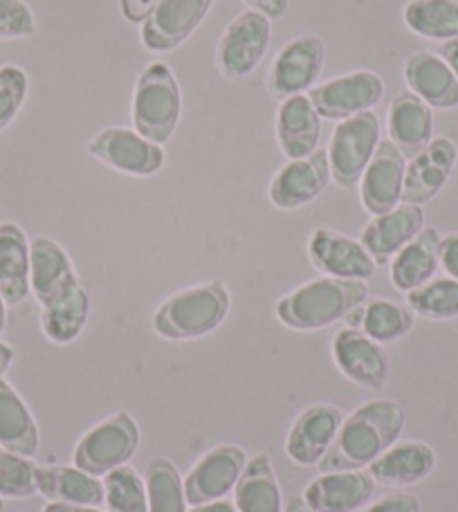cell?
<instances>
[{
    "mask_svg": "<svg viewBox=\"0 0 458 512\" xmlns=\"http://www.w3.org/2000/svg\"><path fill=\"white\" fill-rule=\"evenodd\" d=\"M405 409L400 402L382 398L364 402L342 420L331 450L319 461L322 472L362 470L400 441L405 429Z\"/></svg>",
    "mask_w": 458,
    "mask_h": 512,
    "instance_id": "obj_1",
    "label": "cell"
},
{
    "mask_svg": "<svg viewBox=\"0 0 458 512\" xmlns=\"http://www.w3.org/2000/svg\"><path fill=\"white\" fill-rule=\"evenodd\" d=\"M369 299L366 281L319 277L279 299L277 317L292 331H322L348 317Z\"/></svg>",
    "mask_w": 458,
    "mask_h": 512,
    "instance_id": "obj_2",
    "label": "cell"
},
{
    "mask_svg": "<svg viewBox=\"0 0 458 512\" xmlns=\"http://www.w3.org/2000/svg\"><path fill=\"white\" fill-rule=\"evenodd\" d=\"M229 290L223 281H205L173 292L155 310L153 328L164 340L187 342L214 333L229 315Z\"/></svg>",
    "mask_w": 458,
    "mask_h": 512,
    "instance_id": "obj_3",
    "label": "cell"
},
{
    "mask_svg": "<svg viewBox=\"0 0 458 512\" xmlns=\"http://www.w3.org/2000/svg\"><path fill=\"white\" fill-rule=\"evenodd\" d=\"M182 120V88L173 70L162 61L146 63L137 75L131 97L133 128L146 140L164 146Z\"/></svg>",
    "mask_w": 458,
    "mask_h": 512,
    "instance_id": "obj_4",
    "label": "cell"
},
{
    "mask_svg": "<svg viewBox=\"0 0 458 512\" xmlns=\"http://www.w3.org/2000/svg\"><path fill=\"white\" fill-rule=\"evenodd\" d=\"M380 142L382 122L375 111L337 122L326 149L331 176L337 185L348 191L360 185L362 173L369 167Z\"/></svg>",
    "mask_w": 458,
    "mask_h": 512,
    "instance_id": "obj_5",
    "label": "cell"
},
{
    "mask_svg": "<svg viewBox=\"0 0 458 512\" xmlns=\"http://www.w3.org/2000/svg\"><path fill=\"white\" fill-rule=\"evenodd\" d=\"M326 66V43L313 32L292 36L272 59L265 88L270 97L283 102L295 95H306L317 86Z\"/></svg>",
    "mask_w": 458,
    "mask_h": 512,
    "instance_id": "obj_6",
    "label": "cell"
},
{
    "mask_svg": "<svg viewBox=\"0 0 458 512\" xmlns=\"http://www.w3.org/2000/svg\"><path fill=\"white\" fill-rule=\"evenodd\" d=\"M137 447H140V427L131 414L119 411L79 438L72 459L75 468L93 477H106L108 472L126 465Z\"/></svg>",
    "mask_w": 458,
    "mask_h": 512,
    "instance_id": "obj_7",
    "label": "cell"
},
{
    "mask_svg": "<svg viewBox=\"0 0 458 512\" xmlns=\"http://www.w3.org/2000/svg\"><path fill=\"white\" fill-rule=\"evenodd\" d=\"M272 43V21L245 9L229 21L216 43V68L229 81H243L261 66Z\"/></svg>",
    "mask_w": 458,
    "mask_h": 512,
    "instance_id": "obj_8",
    "label": "cell"
},
{
    "mask_svg": "<svg viewBox=\"0 0 458 512\" xmlns=\"http://www.w3.org/2000/svg\"><path fill=\"white\" fill-rule=\"evenodd\" d=\"M88 153L104 167L133 178H151L167 164L164 146L146 140L135 128L108 126L88 142Z\"/></svg>",
    "mask_w": 458,
    "mask_h": 512,
    "instance_id": "obj_9",
    "label": "cell"
},
{
    "mask_svg": "<svg viewBox=\"0 0 458 512\" xmlns=\"http://www.w3.org/2000/svg\"><path fill=\"white\" fill-rule=\"evenodd\" d=\"M384 93H387V84L378 72L353 70L315 86L308 97L322 120L342 122L348 117L375 111Z\"/></svg>",
    "mask_w": 458,
    "mask_h": 512,
    "instance_id": "obj_10",
    "label": "cell"
},
{
    "mask_svg": "<svg viewBox=\"0 0 458 512\" xmlns=\"http://www.w3.org/2000/svg\"><path fill=\"white\" fill-rule=\"evenodd\" d=\"M216 0H158L140 27V41L149 52L169 54L185 45L212 12Z\"/></svg>",
    "mask_w": 458,
    "mask_h": 512,
    "instance_id": "obj_11",
    "label": "cell"
},
{
    "mask_svg": "<svg viewBox=\"0 0 458 512\" xmlns=\"http://www.w3.org/2000/svg\"><path fill=\"white\" fill-rule=\"evenodd\" d=\"M308 259L324 277L348 279V281H369L378 263L366 252L360 239L340 234L328 227H317L308 239Z\"/></svg>",
    "mask_w": 458,
    "mask_h": 512,
    "instance_id": "obj_12",
    "label": "cell"
},
{
    "mask_svg": "<svg viewBox=\"0 0 458 512\" xmlns=\"http://www.w3.org/2000/svg\"><path fill=\"white\" fill-rule=\"evenodd\" d=\"M331 176V162L324 149H317L313 155L301 160H288L274 173L270 182L268 198L277 209H301L313 203L315 198L324 194Z\"/></svg>",
    "mask_w": 458,
    "mask_h": 512,
    "instance_id": "obj_13",
    "label": "cell"
},
{
    "mask_svg": "<svg viewBox=\"0 0 458 512\" xmlns=\"http://www.w3.org/2000/svg\"><path fill=\"white\" fill-rule=\"evenodd\" d=\"M458 164V146L452 137H434L407 162L402 203L423 207L441 194Z\"/></svg>",
    "mask_w": 458,
    "mask_h": 512,
    "instance_id": "obj_14",
    "label": "cell"
},
{
    "mask_svg": "<svg viewBox=\"0 0 458 512\" xmlns=\"http://www.w3.org/2000/svg\"><path fill=\"white\" fill-rule=\"evenodd\" d=\"M247 465V456L236 445L214 447L212 452L200 456L198 463L185 477V495L189 506L209 504L225 499L236 488L238 479Z\"/></svg>",
    "mask_w": 458,
    "mask_h": 512,
    "instance_id": "obj_15",
    "label": "cell"
},
{
    "mask_svg": "<svg viewBox=\"0 0 458 512\" xmlns=\"http://www.w3.org/2000/svg\"><path fill=\"white\" fill-rule=\"evenodd\" d=\"M407 158L391 140H382L375 151L369 167L362 173L360 189L362 207L371 216L391 212L402 203V189H405Z\"/></svg>",
    "mask_w": 458,
    "mask_h": 512,
    "instance_id": "obj_16",
    "label": "cell"
},
{
    "mask_svg": "<svg viewBox=\"0 0 458 512\" xmlns=\"http://www.w3.org/2000/svg\"><path fill=\"white\" fill-rule=\"evenodd\" d=\"M333 360L348 380L364 389H382L389 380L387 351L360 328L346 326L333 337Z\"/></svg>",
    "mask_w": 458,
    "mask_h": 512,
    "instance_id": "obj_17",
    "label": "cell"
},
{
    "mask_svg": "<svg viewBox=\"0 0 458 512\" xmlns=\"http://www.w3.org/2000/svg\"><path fill=\"white\" fill-rule=\"evenodd\" d=\"M342 411L333 405H313L301 411L286 438V454L301 468H313L324 459L342 425Z\"/></svg>",
    "mask_w": 458,
    "mask_h": 512,
    "instance_id": "obj_18",
    "label": "cell"
},
{
    "mask_svg": "<svg viewBox=\"0 0 458 512\" xmlns=\"http://www.w3.org/2000/svg\"><path fill=\"white\" fill-rule=\"evenodd\" d=\"M402 77L407 90L423 99L432 111L458 108V79L438 52L420 50L409 54L402 63Z\"/></svg>",
    "mask_w": 458,
    "mask_h": 512,
    "instance_id": "obj_19",
    "label": "cell"
},
{
    "mask_svg": "<svg viewBox=\"0 0 458 512\" xmlns=\"http://www.w3.org/2000/svg\"><path fill=\"white\" fill-rule=\"evenodd\" d=\"M425 230V212L418 205L400 203L391 212L373 216L360 234V243L378 265H387L409 241Z\"/></svg>",
    "mask_w": 458,
    "mask_h": 512,
    "instance_id": "obj_20",
    "label": "cell"
},
{
    "mask_svg": "<svg viewBox=\"0 0 458 512\" xmlns=\"http://www.w3.org/2000/svg\"><path fill=\"white\" fill-rule=\"evenodd\" d=\"M79 283L68 252L50 236L30 241V286L39 306H48Z\"/></svg>",
    "mask_w": 458,
    "mask_h": 512,
    "instance_id": "obj_21",
    "label": "cell"
},
{
    "mask_svg": "<svg viewBox=\"0 0 458 512\" xmlns=\"http://www.w3.org/2000/svg\"><path fill=\"white\" fill-rule=\"evenodd\" d=\"M375 481L369 472H322L304 490V501L315 512H357L369 504Z\"/></svg>",
    "mask_w": 458,
    "mask_h": 512,
    "instance_id": "obj_22",
    "label": "cell"
},
{
    "mask_svg": "<svg viewBox=\"0 0 458 512\" xmlns=\"http://www.w3.org/2000/svg\"><path fill=\"white\" fill-rule=\"evenodd\" d=\"M274 133L281 153L288 160L308 158L319 149L322 140V115L317 113L308 95L283 99L274 120Z\"/></svg>",
    "mask_w": 458,
    "mask_h": 512,
    "instance_id": "obj_23",
    "label": "cell"
},
{
    "mask_svg": "<svg viewBox=\"0 0 458 512\" xmlns=\"http://www.w3.org/2000/svg\"><path fill=\"white\" fill-rule=\"evenodd\" d=\"M436 452L423 441H398L369 465L375 483L387 488H409L432 477Z\"/></svg>",
    "mask_w": 458,
    "mask_h": 512,
    "instance_id": "obj_24",
    "label": "cell"
},
{
    "mask_svg": "<svg viewBox=\"0 0 458 512\" xmlns=\"http://www.w3.org/2000/svg\"><path fill=\"white\" fill-rule=\"evenodd\" d=\"M389 140L405 153V158H414L434 140V111L423 99L411 90H400L393 95L387 113Z\"/></svg>",
    "mask_w": 458,
    "mask_h": 512,
    "instance_id": "obj_25",
    "label": "cell"
},
{
    "mask_svg": "<svg viewBox=\"0 0 458 512\" xmlns=\"http://www.w3.org/2000/svg\"><path fill=\"white\" fill-rule=\"evenodd\" d=\"M441 239L443 236L436 227H425L414 241H409L393 256L389 261V279L393 288L409 295L436 277L441 268Z\"/></svg>",
    "mask_w": 458,
    "mask_h": 512,
    "instance_id": "obj_26",
    "label": "cell"
},
{
    "mask_svg": "<svg viewBox=\"0 0 458 512\" xmlns=\"http://www.w3.org/2000/svg\"><path fill=\"white\" fill-rule=\"evenodd\" d=\"M0 295L7 306H21L32 295L30 239L16 223L0 225Z\"/></svg>",
    "mask_w": 458,
    "mask_h": 512,
    "instance_id": "obj_27",
    "label": "cell"
},
{
    "mask_svg": "<svg viewBox=\"0 0 458 512\" xmlns=\"http://www.w3.org/2000/svg\"><path fill=\"white\" fill-rule=\"evenodd\" d=\"M36 492L45 499L75 506L104 504V481L68 465H48L36 470Z\"/></svg>",
    "mask_w": 458,
    "mask_h": 512,
    "instance_id": "obj_28",
    "label": "cell"
},
{
    "mask_svg": "<svg viewBox=\"0 0 458 512\" xmlns=\"http://www.w3.org/2000/svg\"><path fill=\"white\" fill-rule=\"evenodd\" d=\"M90 310H93V297L79 281L63 297L54 299L48 306H41V328L45 337L54 344L75 342L84 333Z\"/></svg>",
    "mask_w": 458,
    "mask_h": 512,
    "instance_id": "obj_29",
    "label": "cell"
},
{
    "mask_svg": "<svg viewBox=\"0 0 458 512\" xmlns=\"http://www.w3.org/2000/svg\"><path fill=\"white\" fill-rule=\"evenodd\" d=\"M0 447L32 459L39 452V427L25 400L0 378Z\"/></svg>",
    "mask_w": 458,
    "mask_h": 512,
    "instance_id": "obj_30",
    "label": "cell"
},
{
    "mask_svg": "<svg viewBox=\"0 0 458 512\" xmlns=\"http://www.w3.org/2000/svg\"><path fill=\"white\" fill-rule=\"evenodd\" d=\"M346 319L351 328H360L364 335H369L378 344L402 340L416 324V315L411 313L409 306L389 299H373L369 304L357 306Z\"/></svg>",
    "mask_w": 458,
    "mask_h": 512,
    "instance_id": "obj_31",
    "label": "cell"
},
{
    "mask_svg": "<svg viewBox=\"0 0 458 512\" xmlns=\"http://www.w3.org/2000/svg\"><path fill=\"white\" fill-rule=\"evenodd\" d=\"M234 506L238 512H283L281 488L268 454L247 461L234 488Z\"/></svg>",
    "mask_w": 458,
    "mask_h": 512,
    "instance_id": "obj_32",
    "label": "cell"
},
{
    "mask_svg": "<svg viewBox=\"0 0 458 512\" xmlns=\"http://www.w3.org/2000/svg\"><path fill=\"white\" fill-rule=\"evenodd\" d=\"M402 23L420 39L454 41L458 39V0H409L402 9Z\"/></svg>",
    "mask_w": 458,
    "mask_h": 512,
    "instance_id": "obj_33",
    "label": "cell"
},
{
    "mask_svg": "<svg viewBox=\"0 0 458 512\" xmlns=\"http://www.w3.org/2000/svg\"><path fill=\"white\" fill-rule=\"evenodd\" d=\"M407 306L416 317L429 322L458 319V281L452 277H434L425 286L409 292Z\"/></svg>",
    "mask_w": 458,
    "mask_h": 512,
    "instance_id": "obj_34",
    "label": "cell"
},
{
    "mask_svg": "<svg viewBox=\"0 0 458 512\" xmlns=\"http://www.w3.org/2000/svg\"><path fill=\"white\" fill-rule=\"evenodd\" d=\"M149 512H187L185 481L169 459H155L146 468Z\"/></svg>",
    "mask_w": 458,
    "mask_h": 512,
    "instance_id": "obj_35",
    "label": "cell"
},
{
    "mask_svg": "<svg viewBox=\"0 0 458 512\" xmlns=\"http://www.w3.org/2000/svg\"><path fill=\"white\" fill-rule=\"evenodd\" d=\"M104 501L108 512H149L146 483L131 465H122L104 477Z\"/></svg>",
    "mask_w": 458,
    "mask_h": 512,
    "instance_id": "obj_36",
    "label": "cell"
},
{
    "mask_svg": "<svg viewBox=\"0 0 458 512\" xmlns=\"http://www.w3.org/2000/svg\"><path fill=\"white\" fill-rule=\"evenodd\" d=\"M36 465L27 456L0 447V497L27 499L36 492Z\"/></svg>",
    "mask_w": 458,
    "mask_h": 512,
    "instance_id": "obj_37",
    "label": "cell"
},
{
    "mask_svg": "<svg viewBox=\"0 0 458 512\" xmlns=\"http://www.w3.org/2000/svg\"><path fill=\"white\" fill-rule=\"evenodd\" d=\"M30 75L16 63L0 66V133L7 131L21 115L30 97Z\"/></svg>",
    "mask_w": 458,
    "mask_h": 512,
    "instance_id": "obj_38",
    "label": "cell"
},
{
    "mask_svg": "<svg viewBox=\"0 0 458 512\" xmlns=\"http://www.w3.org/2000/svg\"><path fill=\"white\" fill-rule=\"evenodd\" d=\"M36 34V16L25 0H0V41H21Z\"/></svg>",
    "mask_w": 458,
    "mask_h": 512,
    "instance_id": "obj_39",
    "label": "cell"
},
{
    "mask_svg": "<svg viewBox=\"0 0 458 512\" xmlns=\"http://www.w3.org/2000/svg\"><path fill=\"white\" fill-rule=\"evenodd\" d=\"M362 512H423V506L418 497L409 492H391V495L373 501L371 506H364Z\"/></svg>",
    "mask_w": 458,
    "mask_h": 512,
    "instance_id": "obj_40",
    "label": "cell"
},
{
    "mask_svg": "<svg viewBox=\"0 0 458 512\" xmlns=\"http://www.w3.org/2000/svg\"><path fill=\"white\" fill-rule=\"evenodd\" d=\"M158 0H119V9H122V16L128 23L142 25Z\"/></svg>",
    "mask_w": 458,
    "mask_h": 512,
    "instance_id": "obj_41",
    "label": "cell"
},
{
    "mask_svg": "<svg viewBox=\"0 0 458 512\" xmlns=\"http://www.w3.org/2000/svg\"><path fill=\"white\" fill-rule=\"evenodd\" d=\"M441 268L447 277L458 281V234H447L441 239Z\"/></svg>",
    "mask_w": 458,
    "mask_h": 512,
    "instance_id": "obj_42",
    "label": "cell"
},
{
    "mask_svg": "<svg viewBox=\"0 0 458 512\" xmlns=\"http://www.w3.org/2000/svg\"><path fill=\"white\" fill-rule=\"evenodd\" d=\"M243 3L247 5V9H254V12L268 16L270 21L281 18L290 7V0H243Z\"/></svg>",
    "mask_w": 458,
    "mask_h": 512,
    "instance_id": "obj_43",
    "label": "cell"
},
{
    "mask_svg": "<svg viewBox=\"0 0 458 512\" xmlns=\"http://www.w3.org/2000/svg\"><path fill=\"white\" fill-rule=\"evenodd\" d=\"M438 54H441V57L447 61V66L452 68L454 77L458 79V39L443 43V48H441V52H438Z\"/></svg>",
    "mask_w": 458,
    "mask_h": 512,
    "instance_id": "obj_44",
    "label": "cell"
},
{
    "mask_svg": "<svg viewBox=\"0 0 458 512\" xmlns=\"http://www.w3.org/2000/svg\"><path fill=\"white\" fill-rule=\"evenodd\" d=\"M187 512H238L232 501L218 499V501H209V504H200V506H191Z\"/></svg>",
    "mask_w": 458,
    "mask_h": 512,
    "instance_id": "obj_45",
    "label": "cell"
},
{
    "mask_svg": "<svg viewBox=\"0 0 458 512\" xmlns=\"http://www.w3.org/2000/svg\"><path fill=\"white\" fill-rule=\"evenodd\" d=\"M41 512H104L97 506H75V504H61V501H50Z\"/></svg>",
    "mask_w": 458,
    "mask_h": 512,
    "instance_id": "obj_46",
    "label": "cell"
},
{
    "mask_svg": "<svg viewBox=\"0 0 458 512\" xmlns=\"http://www.w3.org/2000/svg\"><path fill=\"white\" fill-rule=\"evenodd\" d=\"M14 349L9 344H5V342H0V378L5 376V371L12 367V362H14Z\"/></svg>",
    "mask_w": 458,
    "mask_h": 512,
    "instance_id": "obj_47",
    "label": "cell"
},
{
    "mask_svg": "<svg viewBox=\"0 0 458 512\" xmlns=\"http://www.w3.org/2000/svg\"><path fill=\"white\" fill-rule=\"evenodd\" d=\"M283 512H315V510L306 504L304 497H297V499H290L288 501V506H286V510H283Z\"/></svg>",
    "mask_w": 458,
    "mask_h": 512,
    "instance_id": "obj_48",
    "label": "cell"
},
{
    "mask_svg": "<svg viewBox=\"0 0 458 512\" xmlns=\"http://www.w3.org/2000/svg\"><path fill=\"white\" fill-rule=\"evenodd\" d=\"M5 326H7V301L0 295V337L5 333Z\"/></svg>",
    "mask_w": 458,
    "mask_h": 512,
    "instance_id": "obj_49",
    "label": "cell"
},
{
    "mask_svg": "<svg viewBox=\"0 0 458 512\" xmlns=\"http://www.w3.org/2000/svg\"><path fill=\"white\" fill-rule=\"evenodd\" d=\"M0 512H3V501H0Z\"/></svg>",
    "mask_w": 458,
    "mask_h": 512,
    "instance_id": "obj_50",
    "label": "cell"
}]
</instances>
